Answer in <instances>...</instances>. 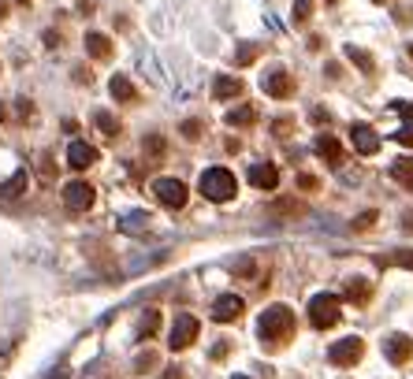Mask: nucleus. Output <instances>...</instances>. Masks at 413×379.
I'll list each match as a JSON object with an SVG mask.
<instances>
[{"label": "nucleus", "instance_id": "obj_40", "mask_svg": "<svg viewBox=\"0 0 413 379\" xmlns=\"http://www.w3.org/2000/svg\"><path fill=\"white\" fill-rule=\"evenodd\" d=\"M372 4H387V0H372Z\"/></svg>", "mask_w": 413, "mask_h": 379}, {"label": "nucleus", "instance_id": "obj_30", "mask_svg": "<svg viewBox=\"0 0 413 379\" xmlns=\"http://www.w3.org/2000/svg\"><path fill=\"white\" fill-rule=\"evenodd\" d=\"M253 271H257V260L253 257H242L239 264H235V276L239 279H253Z\"/></svg>", "mask_w": 413, "mask_h": 379}, {"label": "nucleus", "instance_id": "obj_4", "mask_svg": "<svg viewBox=\"0 0 413 379\" xmlns=\"http://www.w3.org/2000/svg\"><path fill=\"white\" fill-rule=\"evenodd\" d=\"M201 335V320L190 316V312H179L175 323H172V338H167V346L175 349V354H183V349H190L193 342H198Z\"/></svg>", "mask_w": 413, "mask_h": 379}, {"label": "nucleus", "instance_id": "obj_33", "mask_svg": "<svg viewBox=\"0 0 413 379\" xmlns=\"http://www.w3.org/2000/svg\"><path fill=\"white\" fill-rule=\"evenodd\" d=\"M183 138H186V141H198V138H201V120H186V123H183Z\"/></svg>", "mask_w": 413, "mask_h": 379}, {"label": "nucleus", "instance_id": "obj_32", "mask_svg": "<svg viewBox=\"0 0 413 379\" xmlns=\"http://www.w3.org/2000/svg\"><path fill=\"white\" fill-rule=\"evenodd\" d=\"M157 361H160V357L153 354V349H146V354L138 357V368H134V372H153V368H157Z\"/></svg>", "mask_w": 413, "mask_h": 379}, {"label": "nucleus", "instance_id": "obj_21", "mask_svg": "<svg viewBox=\"0 0 413 379\" xmlns=\"http://www.w3.org/2000/svg\"><path fill=\"white\" fill-rule=\"evenodd\" d=\"M86 52L94 60H108L112 56V41H108L105 34H86Z\"/></svg>", "mask_w": 413, "mask_h": 379}, {"label": "nucleus", "instance_id": "obj_7", "mask_svg": "<svg viewBox=\"0 0 413 379\" xmlns=\"http://www.w3.org/2000/svg\"><path fill=\"white\" fill-rule=\"evenodd\" d=\"M94 201H97V190L82 179H75V182L63 186V205H68L71 212H86V208H94Z\"/></svg>", "mask_w": 413, "mask_h": 379}, {"label": "nucleus", "instance_id": "obj_27", "mask_svg": "<svg viewBox=\"0 0 413 379\" xmlns=\"http://www.w3.org/2000/svg\"><path fill=\"white\" fill-rule=\"evenodd\" d=\"M380 264H391V268H409V271H413V250H395L391 257H380Z\"/></svg>", "mask_w": 413, "mask_h": 379}, {"label": "nucleus", "instance_id": "obj_36", "mask_svg": "<svg viewBox=\"0 0 413 379\" xmlns=\"http://www.w3.org/2000/svg\"><path fill=\"white\" fill-rule=\"evenodd\" d=\"M298 186H302V190H317V186H320V182H317L313 175H298Z\"/></svg>", "mask_w": 413, "mask_h": 379}, {"label": "nucleus", "instance_id": "obj_6", "mask_svg": "<svg viewBox=\"0 0 413 379\" xmlns=\"http://www.w3.org/2000/svg\"><path fill=\"white\" fill-rule=\"evenodd\" d=\"M153 198H157L164 208H183L190 190H186V182H179V179H157L153 182Z\"/></svg>", "mask_w": 413, "mask_h": 379}, {"label": "nucleus", "instance_id": "obj_2", "mask_svg": "<svg viewBox=\"0 0 413 379\" xmlns=\"http://www.w3.org/2000/svg\"><path fill=\"white\" fill-rule=\"evenodd\" d=\"M198 190H201L209 201L224 205V201H231V198L239 193V179H235V172H227V167H209V172H201Z\"/></svg>", "mask_w": 413, "mask_h": 379}, {"label": "nucleus", "instance_id": "obj_17", "mask_svg": "<svg viewBox=\"0 0 413 379\" xmlns=\"http://www.w3.org/2000/svg\"><path fill=\"white\" fill-rule=\"evenodd\" d=\"M108 89H112V97L120 101V104H134V101H138V89H134V82H131L127 75H112Z\"/></svg>", "mask_w": 413, "mask_h": 379}, {"label": "nucleus", "instance_id": "obj_9", "mask_svg": "<svg viewBox=\"0 0 413 379\" xmlns=\"http://www.w3.org/2000/svg\"><path fill=\"white\" fill-rule=\"evenodd\" d=\"M242 309H246V302H242L239 294H220L212 302V320L216 323H231V320L242 316Z\"/></svg>", "mask_w": 413, "mask_h": 379}, {"label": "nucleus", "instance_id": "obj_19", "mask_svg": "<svg viewBox=\"0 0 413 379\" xmlns=\"http://www.w3.org/2000/svg\"><path fill=\"white\" fill-rule=\"evenodd\" d=\"M268 212H272V216H305L309 212V208L302 205V201H294V198H279V201H272V205H268Z\"/></svg>", "mask_w": 413, "mask_h": 379}, {"label": "nucleus", "instance_id": "obj_31", "mask_svg": "<svg viewBox=\"0 0 413 379\" xmlns=\"http://www.w3.org/2000/svg\"><path fill=\"white\" fill-rule=\"evenodd\" d=\"M23 186H27V172H19L15 179H11L8 186H4V193H8V198H19V193H23Z\"/></svg>", "mask_w": 413, "mask_h": 379}, {"label": "nucleus", "instance_id": "obj_24", "mask_svg": "<svg viewBox=\"0 0 413 379\" xmlns=\"http://www.w3.org/2000/svg\"><path fill=\"white\" fill-rule=\"evenodd\" d=\"M265 52V45L261 41H246V45H239V52H235V68H250V63L257 60Z\"/></svg>", "mask_w": 413, "mask_h": 379}, {"label": "nucleus", "instance_id": "obj_39", "mask_svg": "<svg viewBox=\"0 0 413 379\" xmlns=\"http://www.w3.org/2000/svg\"><path fill=\"white\" fill-rule=\"evenodd\" d=\"M409 60H413V41H409Z\"/></svg>", "mask_w": 413, "mask_h": 379}, {"label": "nucleus", "instance_id": "obj_41", "mask_svg": "<svg viewBox=\"0 0 413 379\" xmlns=\"http://www.w3.org/2000/svg\"><path fill=\"white\" fill-rule=\"evenodd\" d=\"M235 379H250V375H235Z\"/></svg>", "mask_w": 413, "mask_h": 379}, {"label": "nucleus", "instance_id": "obj_22", "mask_svg": "<svg viewBox=\"0 0 413 379\" xmlns=\"http://www.w3.org/2000/svg\"><path fill=\"white\" fill-rule=\"evenodd\" d=\"M94 127H97L105 138H120V130H123L120 120H115L112 112H94Z\"/></svg>", "mask_w": 413, "mask_h": 379}, {"label": "nucleus", "instance_id": "obj_29", "mask_svg": "<svg viewBox=\"0 0 413 379\" xmlns=\"http://www.w3.org/2000/svg\"><path fill=\"white\" fill-rule=\"evenodd\" d=\"M141 149H146V156H153V160H160V156H164V149H167V141H164L160 134H149V138H146V146H141Z\"/></svg>", "mask_w": 413, "mask_h": 379}, {"label": "nucleus", "instance_id": "obj_35", "mask_svg": "<svg viewBox=\"0 0 413 379\" xmlns=\"http://www.w3.org/2000/svg\"><path fill=\"white\" fill-rule=\"evenodd\" d=\"M372 224H376V212H361V216H357V224H354V231H369Z\"/></svg>", "mask_w": 413, "mask_h": 379}, {"label": "nucleus", "instance_id": "obj_18", "mask_svg": "<svg viewBox=\"0 0 413 379\" xmlns=\"http://www.w3.org/2000/svg\"><path fill=\"white\" fill-rule=\"evenodd\" d=\"M253 123H257V108H253V104H239L235 112H227V127H235V130L253 127Z\"/></svg>", "mask_w": 413, "mask_h": 379}, {"label": "nucleus", "instance_id": "obj_23", "mask_svg": "<svg viewBox=\"0 0 413 379\" xmlns=\"http://www.w3.org/2000/svg\"><path fill=\"white\" fill-rule=\"evenodd\" d=\"M157 331H160V309H149L146 316H141V323H138V338H141V342H149Z\"/></svg>", "mask_w": 413, "mask_h": 379}, {"label": "nucleus", "instance_id": "obj_15", "mask_svg": "<svg viewBox=\"0 0 413 379\" xmlns=\"http://www.w3.org/2000/svg\"><path fill=\"white\" fill-rule=\"evenodd\" d=\"M212 97H216V101H235V97H242V78L220 75V78L212 82Z\"/></svg>", "mask_w": 413, "mask_h": 379}, {"label": "nucleus", "instance_id": "obj_3", "mask_svg": "<svg viewBox=\"0 0 413 379\" xmlns=\"http://www.w3.org/2000/svg\"><path fill=\"white\" fill-rule=\"evenodd\" d=\"M339 320H343V297L339 294H317L313 302H309V323H313L317 331L335 328Z\"/></svg>", "mask_w": 413, "mask_h": 379}, {"label": "nucleus", "instance_id": "obj_26", "mask_svg": "<svg viewBox=\"0 0 413 379\" xmlns=\"http://www.w3.org/2000/svg\"><path fill=\"white\" fill-rule=\"evenodd\" d=\"M391 179H395V182H402L406 190H413V160H395Z\"/></svg>", "mask_w": 413, "mask_h": 379}, {"label": "nucleus", "instance_id": "obj_37", "mask_svg": "<svg viewBox=\"0 0 413 379\" xmlns=\"http://www.w3.org/2000/svg\"><path fill=\"white\" fill-rule=\"evenodd\" d=\"M227 349H231L227 342H216V346H212V361H224V357H227Z\"/></svg>", "mask_w": 413, "mask_h": 379}, {"label": "nucleus", "instance_id": "obj_13", "mask_svg": "<svg viewBox=\"0 0 413 379\" xmlns=\"http://www.w3.org/2000/svg\"><path fill=\"white\" fill-rule=\"evenodd\" d=\"M317 153L328 160V167H343V160H346L339 138H331V134H320V138H317Z\"/></svg>", "mask_w": 413, "mask_h": 379}, {"label": "nucleus", "instance_id": "obj_20", "mask_svg": "<svg viewBox=\"0 0 413 379\" xmlns=\"http://www.w3.org/2000/svg\"><path fill=\"white\" fill-rule=\"evenodd\" d=\"M395 112H398V115H402V120H406V127L398 130L395 138L402 141V146H413V104H409V101H398V104H395Z\"/></svg>", "mask_w": 413, "mask_h": 379}, {"label": "nucleus", "instance_id": "obj_8", "mask_svg": "<svg viewBox=\"0 0 413 379\" xmlns=\"http://www.w3.org/2000/svg\"><path fill=\"white\" fill-rule=\"evenodd\" d=\"M383 354H387V361H391L395 368H402V364L413 361V338L409 335H387L383 338Z\"/></svg>", "mask_w": 413, "mask_h": 379}, {"label": "nucleus", "instance_id": "obj_14", "mask_svg": "<svg viewBox=\"0 0 413 379\" xmlns=\"http://www.w3.org/2000/svg\"><path fill=\"white\" fill-rule=\"evenodd\" d=\"M250 182H253L257 190H276V186H279L276 164H253V167H250Z\"/></svg>", "mask_w": 413, "mask_h": 379}, {"label": "nucleus", "instance_id": "obj_25", "mask_svg": "<svg viewBox=\"0 0 413 379\" xmlns=\"http://www.w3.org/2000/svg\"><path fill=\"white\" fill-rule=\"evenodd\" d=\"M346 60L357 63L365 75H376V60H372V52H365V49H354V45H350V49H346Z\"/></svg>", "mask_w": 413, "mask_h": 379}, {"label": "nucleus", "instance_id": "obj_34", "mask_svg": "<svg viewBox=\"0 0 413 379\" xmlns=\"http://www.w3.org/2000/svg\"><path fill=\"white\" fill-rule=\"evenodd\" d=\"M395 23H398V26H409V23H413V8H406V4L395 8Z\"/></svg>", "mask_w": 413, "mask_h": 379}, {"label": "nucleus", "instance_id": "obj_12", "mask_svg": "<svg viewBox=\"0 0 413 379\" xmlns=\"http://www.w3.org/2000/svg\"><path fill=\"white\" fill-rule=\"evenodd\" d=\"M350 138H354V149H357L361 156H372V153L380 149V134H376L372 127H365V123H354Z\"/></svg>", "mask_w": 413, "mask_h": 379}, {"label": "nucleus", "instance_id": "obj_28", "mask_svg": "<svg viewBox=\"0 0 413 379\" xmlns=\"http://www.w3.org/2000/svg\"><path fill=\"white\" fill-rule=\"evenodd\" d=\"M294 26H305L309 19H313V0H294Z\"/></svg>", "mask_w": 413, "mask_h": 379}, {"label": "nucleus", "instance_id": "obj_42", "mask_svg": "<svg viewBox=\"0 0 413 379\" xmlns=\"http://www.w3.org/2000/svg\"><path fill=\"white\" fill-rule=\"evenodd\" d=\"M23 4H27V0H23Z\"/></svg>", "mask_w": 413, "mask_h": 379}, {"label": "nucleus", "instance_id": "obj_16", "mask_svg": "<svg viewBox=\"0 0 413 379\" xmlns=\"http://www.w3.org/2000/svg\"><path fill=\"white\" fill-rule=\"evenodd\" d=\"M343 297L346 302H354V305H369V297H372V283L369 279H346V286H343Z\"/></svg>", "mask_w": 413, "mask_h": 379}, {"label": "nucleus", "instance_id": "obj_10", "mask_svg": "<svg viewBox=\"0 0 413 379\" xmlns=\"http://www.w3.org/2000/svg\"><path fill=\"white\" fill-rule=\"evenodd\" d=\"M265 94L272 97V101H287L294 94V75L291 71H272V75H265Z\"/></svg>", "mask_w": 413, "mask_h": 379}, {"label": "nucleus", "instance_id": "obj_38", "mask_svg": "<svg viewBox=\"0 0 413 379\" xmlns=\"http://www.w3.org/2000/svg\"><path fill=\"white\" fill-rule=\"evenodd\" d=\"M160 379H183V368H167Z\"/></svg>", "mask_w": 413, "mask_h": 379}, {"label": "nucleus", "instance_id": "obj_11", "mask_svg": "<svg viewBox=\"0 0 413 379\" xmlns=\"http://www.w3.org/2000/svg\"><path fill=\"white\" fill-rule=\"evenodd\" d=\"M68 164L75 167V172H86V167L97 164V149L89 146V141H71L68 146Z\"/></svg>", "mask_w": 413, "mask_h": 379}, {"label": "nucleus", "instance_id": "obj_5", "mask_svg": "<svg viewBox=\"0 0 413 379\" xmlns=\"http://www.w3.org/2000/svg\"><path fill=\"white\" fill-rule=\"evenodd\" d=\"M361 357H365V342H361V338H339V342L328 349V361L335 368H354Z\"/></svg>", "mask_w": 413, "mask_h": 379}, {"label": "nucleus", "instance_id": "obj_1", "mask_svg": "<svg viewBox=\"0 0 413 379\" xmlns=\"http://www.w3.org/2000/svg\"><path fill=\"white\" fill-rule=\"evenodd\" d=\"M298 331V320H294V312L287 305H272L261 312V320H257V335H261V342L268 349H283L294 338Z\"/></svg>", "mask_w": 413, "mask_h": 379}]
</instances>
